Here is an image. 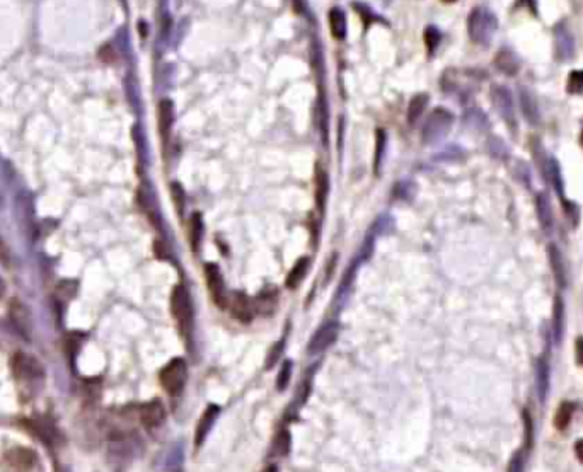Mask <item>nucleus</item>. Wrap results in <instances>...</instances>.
Returning a JSON list of instances; mask_svg holds the SVG:
<instances>
[{
  "instance_id": "5701e85b",
  "label": "nucleus",
  "mask_w": 583,
  "mask_h": 472,
  "mask_svg": "<svg viewBox=\"0 0 583 472\" xmlns=\"http://www.w3.org/2000/svg\"><path fill=\"white\" fill-rule=\"evenodd\" d=\"M427 104H428L427 94H417V96L411 99L410 106H408V123L410 125L417 123V121L420 120L421 114H423Z\"/></svg>"
},
{
  "instance_id": "f03ea898",
  "label": "nucleus",
  "mask_w": 583,
  "mask_h": 472,
  "mask_svg": "<svg viewBox=\"0 0 583 472\" xmlns=\"http://www.w3.org/2000/svg\"><path fill=\"white\" fill-rule=\"evenodd\" d=\"M171 312H173L174 319L179 324L181 334L184 338H191L195 327V310L190 292H188L184 285H177L173 288V293H171Z\"/></svg>"
},
{
  "instance_id": "c03bdc74",
  "label": "nucleus",
  "mask_w": 583,
  "mask_h": 472,
  "mask_svg": "<svg viewBox=\"0 0 583 472\" xmlns=\"http://www.w3.org/2000/svg\"><path fill=\"white\" fill-rule=\"evenodd\" d=\"M263 472H278V469H277V466H268Z\"/></svg>"
},
{
  "instance_id": "b1692460",
  "label": "nucleus",
  "mask_w": 583,
  "mask_h": 472,
  "mask_svg": "<svg viewBox=\"0 0 583 472\" xmlns=\"http://www.w3.org/2000/svg\"><path fill=\"white\" fill-rule=\"evenodd\" d=\"M553 331H554V339L558 343L563 339V331H565V307L561 297H556L554 300V312H553Z\"/></svg>"
},
{
  "instance_id": "dca6fc26",
  "label": "nucleus",
  "mask_w": 583,
  "mask_h": 472,
  "mask_svg": "<svg viewBox=\"0 0 583 472\" xmlns=\"http://www.w3.org/2000/svg\"><path fill=\"white\" fill-rule=\"evenodd\" d=\"M536 205H537V216H539L541 227H543V230L549 232V230L553 229V208H551L549 197H547L546 193H539L537 195Z\"/></svg>"
},
{
  "instance_id": "1a4fd4ad",
  "label": "nucleus",
  "mask_w": 583,
  "mask_h": 472,
  "mask_svg": "<svg viewBox=\"0 0 583 472\" xmlns=\"http://www.w3.org/2000/svg\"><path fill=\"white\" fill-rule=\"evenodd\" d=\"M140 421L147 430H156L166 421V408L162 401L152 399L140 408Z\"/></svg>"
},
{
  "instance_id": "7c9ffc66",
  "label": "nucleus",
  "mask_w": 583,
  "mask_h": 472,
  "mask_svg": "<svg viewBox=\"0 0 583 472\" xmlns=\"http://www.w3.org/2000/svg\"><path fill=\"white\" fill-rule=\"evenodd\" d=\"M387 145V136L384 134V130H377V140H375V159H373V167H375V174H379L380 171V162H382V153L384 149Z\"/></svg>"
},
{
  "instance_id": "423d86ee",
  "label": "nucleus",
  "mask_w": 583,
  "mask_h": 472,
  "mask_svg": "<svg viewBox=\"0 0 583 472\" xmlns=\"http://www.w3.org/2000/svg\"><path fill=\"white\" fill-rule=\"evenodd\" d=\"M10 369L17 380H36L43 377V369L34 356L26 353H16L10 360Z\"/></svg>"
},
{
  "instance_id": "9d476101",
  "label": "nucleus",
  "mask_w": 583,
  "mask_h": 472,
  "mask_svg": "<svg viewBox=\"0 0 583 472\" xmlns=\"http://www.w3.org/2000/svg\"><path fill=\"white\" fill-rule=\"evenodd\" d=\"M220 414V408L217 404H210L207 409L203 411V414H201L200 421H198L197 428H195V447L197 449H200L201 445H203L205 438L208 436V433H210V430L214 428L215 421H217Z\"/></svg>"
},
{
  "instance_id": "f704fd0d",
  "label": "nucleus",
  "mask_w": 583,
  "mask_h": 472,
  "mask_svg": "<svg viewBox=\"0 0 583 472\" xmlns=\"http://www.w3.org/2000/svg\"><path fill=\"white\" fill-rule=\"evenodd\" d=\"M525 460H527V447L513 454L510 464H508V472H523V469H525Z\"/></svg>"
},
{
  "instance_id": "e433bc0d",
  "label": "nucleus",
  "mask_w": 583,
  "mask_h": 472,
  "mask_svg": "<svg viewBox=\"0 0 583 472\" xmlns=\"http://www.w3.org/2000/svg\"><path fill=\"white\" fill-rule=\"evenodd\" d=\"M353 9L357 10L358 14H360V17H364V19H365V26H369L370 23H373V21H379V17H377L375 14H373L372 10L369 9V7L364 5V3L353 2Z\"/></svg>"
},
{
  "instance_id": "2f4dec72",
  "label": "nucleus",
  "mask_w": 583,
  "mask_h": 472,
  "mask_svg": "<svg viewBox=\"0 0 583 472\" xmlns=\"http://www.w3.org/2000/svg\"><path fill=\"white\" fill-rule=\"evenodd\" d=\"M567 90L570 94H583V70H573L568 75Z\"/></svg>"
},
{
  "instance_id": "f257e3e1",
  "label": "nucleus",
  "mask_w": 583,
  "mask_h": 472,
  "mask_svg": "<svg viewBox=\"0 0 583 472\" xmlns=\"http://www.w3.org/2000/svg\"><path fill=\"white\" fill-rule=\"evenodd\" d=\"M467 31L474 43L488 47L498 31L497 16L484 7H476L471 10L469 19H467Z\"/></svg>"
},
{
  "instance_id": "4be33fe9",
  "label": "nucleus",
  "mask_w": 583,
  "mask_h": 472,
  "mask_svg": "<svg viewBox=\"0 0 583 472\" xmlns=\"http://www.w3.org/2000/svg\"><path fill=\"white\" fill-rule=\"evenodd\" d=\"M327 195H330V179H327V174L323 169H317L316 176V201L317 208H321V212L324 210L326 205Z\"/></svg>"
},
{
  "instance_id": "aec40b11",
  "label": "nucleus",
  "mask_w": 583,
  "mask_h": 472,
  "mask_svg": "<svg viewBox=\"0 0 583 472\" xmlns=\"http://www.w3.org/2000/svg\"><path fill=\"white\" fill-rule=\"evenodd\" d=\"M549 260L551 266H553L554 270V276H556V280L560 282V285L565 286L567 285V268H565V261L560 249H558L556 246H553V244L549 246Z\"/></svg>"
},
{
  "instance_id": "412c9836",
  "label": "nucleus",
  "mask_w": 583,
  "mask_h": 472,
  "mask_svg": "<svg viewBox=\"0 0 583 472\" xmlns=\"http://www.w3.org/2000/svg\"><path fill=\"white\" fill-rule=\"evenodd\" d=\"M307 270H309V258H300L287 276V286L288 288H297L306 278Z\"/></svg>"
},
{
  "instance_id": "c756f323",
  "label": "nucleus",
  "mask_w": 583,
  "mask_h": 472,
  "mask_svg": "<svg viewBox=\"0 0 583 472\" xmlns=\"http://www.w3.org/2000/svg\"><path fill=\"white\" fill-rule=\"evenodd\" d=\"M425 45H427V50L428 53H435V50L438 48L440 41H442V34H440V31L435 26H428L427 29H425Z\"/></svg>"
},
{
  "instance_id": "49530a36",
  "label": "nucleus",
  "mask_w": 583,
  "mask_h": 472,
  "mask_svg": "<svg viewBox=\"0 0 583 472\" xmlns=\"http://www.w3.org/2000/svg\"><path fill=\"white\" fill-rule=\"evenodd\" d=\"M582 143H583V134H582Z\"/></svg>"
},
{
  "instance_id": "f3484780",
  "label": "nucleus",
  "mask_w": 583,
  "mask_h": 472,
  "mask_svg": "<svg viewBox=\"0 0 583 472\" xmlns=\"http://www.w3.org/2000/svg\"><path fill=\"white\" fill-rule=\"evenodd\" d=\"M330 29L336 40L341 41L347 38V16L338 7H333L330 10Z\"/></svg>"
},
{
  "instance_id": "37998d69",
  "label": "nucleus",
  "mask_w": 583,
  "mask_h": 472,
  "mask_svg": "<svg viewBox=\"0 0 583 472\" xmlns=\"http://www.w3.org/2000/svg\"><path fill=\"white\" fill-rule=\"evenodd\" d=\"M3 292H5V283H3V280L0 278V297L3 295Z\"/></svg>"
},
{
  "instance_id": "72a5a7b5",
  "label": "nucleus",
  "mask_w": 583,
  "mask_h": 472,
  "mask_svg": "<svg viewBox=\"0 0 583 472\" xmlns=\"http://www.w3.org/2000/svg\"><path fill=\"white\" fill-rule=\"evenodd\" d=\"M171 195H173V201H174V205H176L177 213H179V215H183L184 203H186L183 186H181L179 183H171Z\"/></svg>"
},
{
  "instance_id": "473e14b6",
  "label": "nucleus",
  "mask_w": 583,
  "mask_h": 472,
  "mask_svg": "<svg viewBox=\"0 0 583 472\" xmlns=\"http://www.w3.org/2000/svg\"><path fill=\"white\" fill-rule=\"evenodd\" d=\"M466 121H467V127L476 128V130H483V128H486V118H484V114L477 110L467 111Z\"/></svg>"
},
{
  "instance_id": "ea45409f",
  "label": "nucleus",
  "mask_w": 583,
  "mask_h": 472,
  "mask_svg": "<svg viewBox=\"0 0 583 472\" xmlns=\"http://www.w3.org/2000/svg\"><path fill=\"white\" fill-rule=\"evenodd\" d=\"M99 57H101V60H104V62H108V64H111V62H114L116 55H114L113 48H111L110 45H106V47H104L103 50L99 51Z\"/></svg>"
},
{
  "instance_id": "6ab92c4d",
  "label": "nucleus",
  "mask_w": 583,
  "mask_h": 472,
  "mask_svg": "<svg viewBox=\"0 0 583 472\" xmlns=\"http://www.w3.org/2000/svg\"><path fill=\"white\" fill-rule=\"evenodd\" d=\"M537 373V393H539V399L544 401L547 396V389H549V367H547V360L541 358L536 367Z\"/></svg>"
},
{
  "instance_id": "4468645a",
  "label": "nucleus",
  "mask_w": 583,
  "mask_h": 472,
  "mask_svg": "<svg viewBox=\"0 0 583 472\" xmlns=\"http://www.w3.org/2000/svg\"><path fill=\"white\" fill-rule=\"evenodd\" d=\"M336 334H338L336 324L331 323V324H326V326H323L319 331H317L316 336L312 338V341H310L309 351L310 353L323 351L324 348H327V346L336 339Z\"/></svg>"
},
{
  "instance_id": "39448f33",
  "label": "nucleus",
  "mask_w": 583,
  "mask_h": 472,
  "mask_svg": "<svg viewBox=\"0 0 583 472\" xmlns=\"http://www.w3.org/2000/svg\"><path fill=\"white\" fill-rule=\"evenodd\" d=\"M205 280H207L208 293H210L215 306L220 307V309H225V307L229 306V295H227L223 276L222 273H220L217 264H205Z\"/></svg>"
},
{
  "instance_id": "4c0bfd02",
  "label": "nucleus",
  "mask_w": 583,
  "mask_h": 472,
  "mask_svg": "<svg viewBox=\"0 0 583 472\" xmlns=\"http://www.w3.org/2000/svg\"><path fill=\"white\" fill-rule=\"evenodd\" d=\"M290 375H292V367H290V362H285V365L282 367L280 375H278V380H277V387H278V389L284 390L285 387H287L288 379H290Z\"/></svg>"
},
{
  "instance_id": "2eb2a0df",
  "label": "nucleus",
  "mask_w": 583,
  "mask_h": 472,
  "mask_svg": "<svg viewBox=\"0 0 583 472\" xmlns=\"http://www.w3.org/2000/svg\"><path fill=\"white\" fill-rule=\"evenodd\" d=\"M174 123V104L171 99H162L159 103V132L164 140L171 135Z\"/></svg>"
},
{
  "instance_id": "9b49d317",
  "label": "nucleus",
  "mask_w": 583,
  "mask_h": 472,
  "mask_svg": "<svg viewBox=\"0 0 583 472\" xmlns=\"http://www.w3.org/2000/svg\"><path fill=\"white\" fill-rule=\"evenodd\" d=\"M230 312H232L234 319L247 324L253 321L256 309H254V302L246 293H234L232 300H230Z\"/></svg>"
},
{
  "instance_id": "0eeeda50",
  "label": "nucleus",
  "mask_w": 583,
  "mask_h": 472,
  "mask_svg": "<svg viewBox=\"0 0 583 472\" xmlns=\"http://www.w3.org/2000/svg\"><path fill=\"white\" fill-rule=\"evenodd\" d=\"M554 53L556 60L570 62L575 57V38L571 31L568 29L567 23L561 21L554 26Z\"/></svg>"
},
{
  "instance_id": "a878e982",
  "label": "nucleus",
  "mask_w": 583,
  "mask_h": 472,
  "mask_svg": "<svg viewBox=\"0 0 583 472\" xmlns=\"http://www.w3.org/2000/svg\"><path fill=\"white\" fill-rule=\"evenodd\" d=\"M190 239L193 251H198L201 246V239H203V220H201L200 213H193L190 222Z\"/></svg>"
},
{
  "instance_id": "ddd939ff",
  "label": "nucleus",
  "mask_w": 583,
  "mask_h": 472,
  "mask_svg": "<svg viewBox=\"0 0 583 472\" xmlns=\"http://www.w3.org/2000/svg\"><path fill=\"white\" fill-rule=\"evenodd\" d=\"M10 321H12L14 326H16L24 336H29L31 317L29 312H27V307H24L19 300L10 302Z\"/></svg>"
},
{
  "instance_id": "393cba45",
  "label": "nucleus",
  "mask_w": 583,
  "mask_h": 472,
  "mask_svg": "<svg viewBox=\"0 0 583 472\" xmlns=\"http://www.w3.org/2000/svg\"><path fill=\"white\" fill-rule=\"evenodd\" d=\"M544 169H546V176L549 177L551 183H553V186L556 188V191H558V193H560V197H563L565 186H563V179H561L560 162H558L556 159H553V157H549V159H547L546 167H544Z\"/></svg>"
},
{
  "instance_id": "bb28decb",
  "label": "nucleus",
  "mask_w": 583,
  "mask_h": 472,
  "mask_svg": "<svg viewBox=\"0 0 583 472\" xmlns=\"http://www.w3.org/2000/svg\"><path fill=\"white\" fill-rule=\"evenodd\" d=\"M277 293L264 292L254 300V309H256V312L263 314V316H270L275 310V307H277Z\"/></svg>"
},
{
  "instance_id": "20e7f679",
  "label": "nucleus",
  "mask_w": 583,
  "mask_h": 472,
  "mask_svg": "<svg viewBox=\"0 0 583 472\" xmlns=\"http://www.w3.org/2000/svg\"><path fill=\"white\" fill-rule=\"evenodd\" d=\"M160 386L169 396H177L188 380V365L183 358H173L159 373Z\"/></svg>"
},
{
  "instance_id": "cd10ccee",
  "label": "nucleus",
  "mask_w": 583,
  "mask_h": 472,
  "mask_svg": "<svg viewBox=\"0 0 583 472\" xmlns=\"http://www.w3.org/2000/svg\"><path fill=\"white\" fill-rule=\"evenodd\" d=\"M34 460H36V456H34L31 450H14L12 452V459H9V462L12 464V466H16L17 469H29L31 466L34 464Z\"/></svg>"
},
{
  "instance_id": "f8f14e48",
  "label": "nucleus",
  "mask_w": 583,
  "mask_h": 472,
  "mask_svg": "<svg viewBox=\"0 0 583 472\" xmlns=\"http://www.w3.org/2000/svg\"><path fill=\"white\" fill-rule=\"evenodd\" d=\"M519 101H520V108H522V113L523 116H525V120L529 121V125L537 127V125L541 123V113H539V106H537L536 97L530 94V90H527L525 87H522V89L519 90Z\"/></svg>"
},
{
  "instance_id": "7ed1b4c3",
  "label": "nucleus",
  "mask_w": 583,
  "mask_h": 472,
  "mask_svg": "<svg viewBox=\"0 0 583 472\" xmlns=\"http://www.w3.org/2000/svg\"><path fill=\"white\" fill-rule=\"evenodd\" d=\"M454 125V114L445 108H435L427 118V123L421 130V138L425 145H437L449 135Z\"/></svg>"
},
{
  "instance_id": "a18cd8bd",
  "label": "nucleus",
  "mask_w": 583,
  "mask_h": 472,
  "mask_svg": "<svg viewBox=\"0 0 583 472\" xmlns=\"http://www.w3.org/2000/svg\"><path fill=\"white\" fill-rule=\"evenodd\" d=\"M442 2H445V3H452V2H456V0H442Z\"/></svg>"
},
{
  "instance_id": "c85d7f7f",
  "label": "nucleus",
  "mask_w": 583,
  "mask_h": 472,
  "mask_svg": "<svg viewBox=\"0 0 583 472\" xmlns=\"http://www.w3.org/2000/svg\"><path fill=\"white\" fill-rule=\"evenodd\" d=\"M571 416H573V404L563 403L558 408L556 414H554V426H556L558 430H565L568 426V423L571 421Z\"/></svg>"
},
{
  "instance_id": "6e6552de",
  "label": "nucleus",
  "mask_w": 583,
  "mask_h": 472,
  "mask_svg": "<svg viewBox=\"0 0 583 472\" xmlns=\"http://www.w3.org/2000/svg\"><path fill=\"white\" fill-rule=\"evenodd\" d=\"M491 101H493L495 110L507 121L508 127L515 128V106H513L510 90L501 86L493 87V90H491Z\"/></svg>"
},
{
  "instance_id": "79ce46f5",
  "label": "nucleus",
  "mask_w": 583,
  "mask_h": 472,
  "mask_svg": "<svg viewBox=\"0 0 583 472\" xmlns=\"http://www.w3.org/2000/svg\"><path fill=\"white\" fill-rule=\"evenodd\" d=\"M575 456H577V459L583 464V438L575 443Z\"/></svg>"
},
{
  "instance_id": "a211bd4d",
  "label": "nucleus",
  "mask_w": 583,
  "mask_h": 472,
  "mask_svg": "<svg viewBox=\"0 0 583 472\" xmlns=\"http://www.w3.org/2000/svg\"><path fill=\"white\" fill-rule=\"evenodd\" d=\"M495 65L498 70L507 75H515L519 72V60H517L515 53H512L510 50H500L498 51L497 58H495Z\"/></svg>"
},
{
  "instance_id": "a19ab883",
  "label": "nucleus",
  "mask_w": 583,
  "mask_h": 472,
  "mask_svg": "<svg viewBox=\"0 0 583 472\" xmlns=\"http://www.w3.org/2000/svg\"><path fill=\"white\" fill-rule=\"evenodd\" d=\"M575 355H577V363L583 367V336H580L575 343Z\"/></svg>"
},
{
  "instance_id": "58836bf2",
  "label": "nucleus",
  "mask_w": 583,
  "mask_h": 472,
  "mask_svg": "<svg viewBox=\"0 0 583 472\" xmlns=\"http://www.w3.org/2000/svg\"><path fill=\"white\" fill-rule=\"evenodd\" d=\"M0 263H3L5 266L10 263V251L7 244L2 240V237H0Z\"/></svg>"
},
{
  "instance_id": "c9c22d12",
  "label": "nucleus",
  "mask_w": 583,
  "mask_h": 472,
  "mask_svg": "<svg viewBox=\"0 0 583 472\" xmlns=\"http://www.w3.org/2000/svg\"><path fill=\"white\" fill-rule=\"evenodd\" d=\"M275 449H277L278 456H287L288 450H290V435H288V432H285L284 430V432L278 435Z\"/></svg>"
}]
</instances>
